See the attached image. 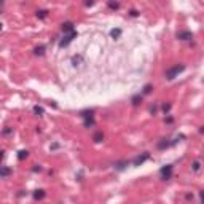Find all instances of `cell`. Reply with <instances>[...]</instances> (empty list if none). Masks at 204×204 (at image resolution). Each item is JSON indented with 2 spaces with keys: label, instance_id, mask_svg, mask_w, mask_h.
<instances>
[{
  "label": "cell",
  "instance_id": "6da1fadb",
  "mask_svg": "<svg viewBox=\"0 0 204 204\" xmlns=\"http://www.w3.org/2000/svg\"><path fill=\"white\" fill-rule=\"evenodd\" d=\"M184 70H185V66L184 64H177V66H174L171 69H167L164 75H166L167 80H174L175 77H179V73H182Z\"/></svg>",
  "mask_w": 204,
  "mask_h": 204
},
{
  "label": "cell",
  "instance_id": "7a4b0ae2",
  "mask_svg": "<svg viewBox=\"0 0 204 204\" xmlns=\"http://www.w3.org/2000/svg\"><path fill=\"white\" fill-rule=\"evenodd\" d=\"M78 37V32H70V34H64V37L61 38V41H59V48H66L70 41H72L73 38H77Z\"/></svg>",
  "mask_w": 204,
  "mask_h": 204
},
{
  "label": "cell",
  "instance_id": "3957f363",
  "mask_svg": "<svg viewBox=\"0 0 204 204\" xmlns=\"http://www.w3.org/2000/svg\"><path fill=\"white\" fill-rule=\"evenodd\" d=\"M172 164H166V166H163L159 169V175H161V179L163 180H169L171 177H172Z\"/></svg>",
  "mask_w": 204,
  "mask_h": 204
},
{
  "label": "cell",
  "instance_id": "277c9868",
  "mask_svg": "<svg viewBox=\"0 0 204 204\" xmlns=\"http://www.w3.org/2000/svg\"><path fill=\"white\" fill-rule=\"evenodd\" d=\"M147 159H150V153H149V152H144V153H140L139 156H136L134 159H132V166L137 167V166H140V164H144Z\"/></svg>",
  "mask_w": 204,
  "mask_h": 204
},
{
  "label": "cell",
  "instance_id": "5b68a950",
  "mask_svg": "<svg viewBox=\"0 0 204 204\" xmlns=\"http://www.w3.org/2000/svg\"><path fill=\"white\" fill-rule=\"evenodd\" d=\"M175 37H177L179 40H182V41H185V40H191L193 38V34L188 32V30H184V32H177Z\"/></svg>",
  "mask_w": 204,
  "mask_h": 204
},
{
  "label": "cell",
  "instance_id": "8992f818",
  "mask_svg": "<svg viewBox=\"0 0 204 204\" xmlns=\"http://www.w3.org/2000/svg\"><path fill=\"white\" fill-rule=\"evenodd\" d=\"M174 144H172V140H169V139H161L159 142H158V149L159 150H164V149H169V147H172Z\"/></svg>",
  "mask_w": 204,
  "mask_h": 204
},
{
  "label": "cell",
  "instance_id": "52a82bcc",
  "mask_svg": "<svg viewBox=\"0 0 204 204\" xmlns=\"http://www.w3.org/2000/svg\"><path fill=\"white\" fill-rule=\"evenodd\" d=\"M62 32H64V34H70V32H73V23L67 21V23L62 24Z\"/></svg>",
  "mask_w": 204,
  "mask_h": 204
},
{
  "label": "cell",
  "instance_id": "ba28073f",
  "mask_svg": "<svg viewBox=\"0 0 204 204\" xmlns=\"http://www.w3.org/2000/svg\"><path fill=\"white\" fill-rule=\"evenodd\" d=\"M80 116L85 118V120L94 118V110H83V112H80Z\"/></svg>",
  "mask_w": 204,
  "mask_h": 204
},
{
  "label": "cell",
  "instance_id": "9c48e42d",
  "mask_svg": "<svg viewBox=\"0 0 204 204\" xmlns=\"http://www.w3.org/2000/svg\"><path fill=\"white\" fill-rule=\"evenodd\" d=\"M128 164H129V161H118V163H115V164H113V167H115L116 171H123Z\"/></svg>",
  "mask_w": 204,
  "mask_h": 204
},
{
  "label": "cell",
  "instance_id": "30bf717a",
  "mask_svg": "<svg viewBox=\"0 0 204 204\" xmlns=\"http://www.w3.org/2000/svg\"><path fill=\"white\" fill-rule=\"evenodd\" d=\"M45 195H46V193H45V190H35L32 196H34V199H43V198H45Z\"/></svg>",
  "mask_w": 204,
  "mask_h": 204
},
{
  "label": "cell",
  "instance_id": "8fae6325",
  "mask_svg": "<svg viewBox=\"0 0 204 204\" xmlns=\"http://www.w3.org/2000/svg\"><path fill=\"white\" fill-rule=\"evenodd\" d=\"M11 174V169H10V167L8 166H2V169H0V177H6V175H10Z\"/></svg>",
  "mask_w": 204,
  "mask_h": 204
},
{
  "label": "cell",
  "instance_id": "7c38bea8",
  "mask_svg": "<svg viewBox=\"0 0 204 204\" xmlns=\"http://www.w3.org/2000/svg\"><path fill=\"white\" fill-rule=\"evenodd\" d=\"M131 102H132V105H134V107H137V105H139L140 102H142V94H136V96H132Z\"/></svg>",
  "mask_w": 204,
  "mask_h": 204
},
{
  "label": "cell",
  "instance_id": "4fadbf2b",
  "mask_svg": "<svg viewBox=\"0 0 204 204\" xmlns=\"http://www.w3.org/2000/svg\"><path fill=\"white\" fill-rule=\"evenodd\" d=\"M120 35H121V29H112L110 30V37L116 40V38H120Z\"/></svg>",
  "mask_w": 204,
  "mask_h": 204
},
{
  "label": "cell",
  "instance_id": "5bb4252c",
  "mask_svg": "<svg viewBox=\"0 0 204 204\" xmlns=\"http://www.w3.org/2000/svg\"><path fill=\"white\" fill-rule=\"evenodd\" d=\"M45 50H46V48H45L43 45H40V46H37V48L34 50V53L37 54V56H43V54H45Z\"/></svg>",
  "mask_w": 204,
  "mask_h": 204
},
{
  "label": "cell",
  "instance_id": "9a60e30c",
  "mask_svg": "<svg viewBox=\"0 0 204 204\" xmlns=\"http://www.w3.org/2000/svg\"><path fill=\"white\" fill-rule=\"evenodd\" d=\"M27 156H29V152H27V150H21V152H18V159H19V161L26 159Z\"/></svg>",
  "mask_w": 204,
  "mask_h": 204
},
{
  "label": "cell",
  "instance_id": "2e32d148",
  "mask_svg": "<svg viewBox=\"0 0 204 204\" xmlns=\"http://www.w3.org/2000/svg\"><path fill=\"white\" fill-rule=\"evenodd\" d=\"M46 16H48V10H38V11H37V18L43 19V18H46Z\"/></svg>",
  "mask_w": 204,
  "mask_h": 204
},
{
  "label": "cell",
  "instance_id": "e0dca14e",
  "mask_svg": "<svg viewBox=\"0 0 204 204\" xmlns=\"http://www.w3.org/2000/svg\"><path fill=\"white\" fill-rule=\"evenodd\" d=\"M102 139H104V134H102V132H96L94 137H93L94 142H102Z\"/></svg>",
  "mask_w": 204,
  "mask_h": 204
},
{
  "label": "cell",
  "instance_id": "ac0fdd59",
  "mask_svg": "<svg viewBox=\"0 0 204 204\" xmlns=\"http://www.w3.org/2000/svg\"><path fill=\"white\" fill-rule=\"evenodd\" d=\"M152 89H153L152 85H145L144 89H142V94H150V93H152Z\"/></svg>",
  "mask_w": 204,
  "mask_h": 204
},
{
  "label": "cell",
  "instance_id": "d6986e66",
  "mask_svg": "<svg viewBox=\"0 0 204 204\" xmlns=\"http://www.w3.org/2000/svg\"><path fill=\"white\" fill-rule=\"evenodd\" d=\"M81 59H83V58H81V56H73V58H72V64H73L75 67H77V66H80V64H78V62H80Z\"/></svg>",
  "mask_w": 204,
  "mask_h": 204
},
{
  "label": "cell",
  "instance_id": "ffe728a7",
  "mask_svg": "<svg viewBox=\"0 0 204 204\" xmlns=\"http://www.w3.org/2000/svg\"><path fill=\"white\" fill-rule=\"evenodd\" d=\"M107 5H109V8H112V10H118L120 8V3L118 2H109Z\"/></svg>",
  "mask_w": 204,
  "mask_h": 204
},
{
  "label": "cell",
  "instance_id": "44dd1931",
  "mask_svg": "<svg viewBox=\"0 0 204 204\" xmlns=\"http://www.w3.org/2000/svg\"><path fill=\"white\" fill-rule=\"evenodd\" d=\"M91 126H94V118L85 120V128H91Z\"/></svg>",
  "mask_w": 204,
  "mask_h": 204
},
{
  "label": "cell",
  "instance_id": "7402d4cb",
  "mask_svg": "<svg viewBox=\"0 0 204 204\" xmlns=\"http://www.w3.org/2000/svg\"><path fill=\"white\" fill-rule=\"evenodd\" d=\"M34 113H37V115H43V109H41L40 105H35V107H34Z\"/></svg>",
  "mask_w": 204,
  "mask_h": 204
},
{
  "label": "cell",
  "instance_id": "603a6c76",
  "mask_svg": "<svg viewBox=\"0 0 204 204\" xmlns=\"http://www.w3.org/2000/svg\"><path fill=\"white\" fill-rule=\"evenodd\" d=\"M169 110H171V104H163V112L164 113H167Z\"/></svg>",
  "mask_w": 204,
  "mask_h": 204
},
{
  "label": "cell",
  "instance_id": "cb8c5ba5",
  "mask_svg": "<svg viewBox=\"0 0 204 204\" xmlns=\"http://www.w3.org/2000/svg\"><path fill=\"white\" fill-rule=\"evenodd\" d=\"M199 161H195V163H193V171H196V172H198L199 171Z\"/></svg>",
  "mask_w": 204,
  "mask_h": 204
},
{
  "label": "cell",
  "instance_id": "d4e9b609",
  "mask_svg": "<svg viewBox=\"0 0 204 204\" xmlns=\"http://www.w3.org/2000/svg\"><path fill=\"white\" fill-rule=\"evenodd\" d=\"M32 171H34V172H40V171H41V166H38V164H35V166L32 167Z\"/></svg>",
  "mask_w": 204,
  "mask_h": 204
},
{
  "label": "cell",
  "instance_id": "484cf974",
  "mask_svg": "<svg viewBox=\"0 0 204 204\" xmlns=\"http://www.w3.org/2000/svg\"><path fill=\"white\" fill-rule=\"evenodd\" d=\"M129 15H131V16H139V11H137V10H131Z\"/></svg>",
  "mask_w": 204,
  "mask_h": 204
},
{
  "label": "cell",
  "instance_id": "4316f807",
  "mask_svg": "<svg viewBox=\"0 0 204 204\" xmlns=\"http://www.w3.org/2000/svg\"><path fill=\"white\" fill-rule=\"evenodd\" d=\"M11 132H13L11 128H5V129H3V134H11Z\"/></svg>",
  "mask_w": 204,
  "mask_h": 204
},
{
  "label": "cell",
  "instance_id": "83f0119b",
  "mask_svg": "<svg viewBox=\"0 0 204 204\" xmlns=\"http://www.w3.org/2000/svg\"><path fill=\"white\" fill-rule=\"evenodd\" d=\"M164 121H166V123H172V116H167V118L164 120Z\"/></svg>",
  "mask_w": 204,
  "mask_h": 204
},
{
  "label": "cell",
  "instance_id": "f1b7e54d",
  "mask_svg": "<svg viewBox=\"0 0 204 204\" xmlns=\"http://www.w3.org/2000/svg\"><path fill=\"white\" fill-rule=\"evenodd\" d=\"M85 5H86V6H93V5H94V2H86Z\"/></svg>",
  "mask_w": 204,
  "mask_h": 204
},
{
  "label": "cell",
  "instance_id": "f546056e",
  "mask_svg": "<svg viewBox=\"0 0 204 204\" xmlns=\"http://www.w3.org/2000/svg\"><path fill=\"white\" fill-rule=\"evenodd\" d=\"M199 195H201V199H202V202H204V190H202V191H201Z\"/></svg>",
  "mask_w": 204,
  "mask_h": 204
},
{
  "label": "cell",
  "instance_id": "4dcf8cb0",
  "mask_svg": "<svg viewBox=\"0 0 204 204\" xmlns=\"http://www.w3.org/2000/svg\"><path fill=\"white\" fill-rule=\"evenodd\" d=\"M202 204H204V202H202Z\"/></svg>",
  "mask_w": 204,
  "mask_h": 204
},
{
  "label": "cell",
  "instance_id": "1f68e13d",
  "mask_svg": "<svg viewBox=\"0 0 204 204\" xmlns=\"http://www.w3.org/2000/svg\"><path fill=\"white\" fill-rule=\"evenodd\" d=\"M61 204H62V202H61Z\"/></svg>",
  "mask_w": 204,
  "mask_h": 204
}]
</instances>
